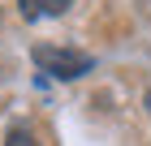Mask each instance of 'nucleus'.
<instances>
[{"label": "nucleus", "mask_w": 151, "mask_h": 146, "mask_svg": "<svg viewBox=\"0 0 151 146\" xmlns=\"http://www.w3.org/2000/svg\"><path fill=\"white\" fill-rule=\"evenodd\" d=\"M30 56H35V65L43 69V73H52V78H60V82L82 78V73H91V65H95L86 52H69V47H52V43H39Z\"/></svg>", "instance_id": "f257e3e1"}, {"label": "nucleus", "mask_w": 151, "mask_h": 146, "mask_svg": "<svg viewBox=\"0 0 151 146\" xmlns=\"http://www.w3.org/2000/svg\"><path fill=\"white\" fill-rule=\"evenodd\" d=\"M17 4H22L26 17H56V13L69 9L73 0H17Z\"/></svg>", "instance_id": "f03ea898"}, {"label": "nucleus", "mask_w": 151, "mask_h": 146, "mask_svg": "<svg viewBox=\"0 0 151 146\" xmlns=\"http://www.w3.org/2000/svg\"><path fill=\"white\" fill-rule=\"evenodd\" d=\"M4 146H35V133H30L26 125H13L9 137H4Z\"/></svg>", "instance_id": "7ed1b4c3"}, {"label": "nucleus", "mask_w": 151, "mask_h": 146, "mask_svg": "<svg viewBox=\"0 0 151 146\" xmlns=\"http://www.w3.org/2000/svg\"><path fill=\"white\" fill-rule=\"evenodd\" d=\"M147 112H151V90H147Z\"/></svg>", "instance_id": "20e7f679"}]
</instances>
